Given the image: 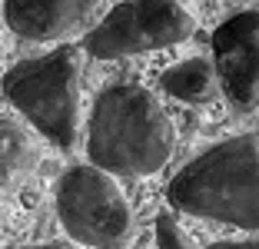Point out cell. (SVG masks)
<instances>
[{"label": "cell", "mask_w": 259, "mask_h": 249, "mask_svg": "<svg viewBox=\"0 0 259 249\" xmlns=\"http://www.w3.org/2000/svg\"><path fill=\"white\" fill-rule=\"evenodd\" d=\"M173 153V123L160 100L140 83H113L93 100L87 156L116 176H150Z\"/></svg>", "instance_id": "cell-1"}, {"label": "cell", "mask_w": 259, "mask_h": 249, "mask_svg": "<svg viewBox=\"0 0 259 249\" xmlns=\"http://www.w3.org/2000/svg\"><path fill=\"white\" fill-rule=\"evenodd\" d=\"M166 199L186 216L259 229V136H229L193 156L169 180Z\"/></svg>", "instance_id": "cell-2"}, {"label": "cell", "mask_w": 259, "mask_h": 249, "mask_svg": "<svg viewBox=\"0 0 259 249\" xmlns=\"http://www.w3.org/2000/svg\"><path fill=\"white\" fill-rule=\"evenodd\" d=\"M4 100L20 110L57 150H73L80 130V53L57 47L44 57L20 60L4 76Z\"/></svg>", "instance_id": "cell-3"}, {"label": "cell", "mask_w": 259, "mask_h": 249, "mask_svg": "<svg viewBox=\"0 0 259 249\" xmlns=\"http://www.w3.org/2000/svg\"><path fill=\"white\" fill-rule=\"evenodd\" d=\"M57 216L67 236L93 249H123L133 236V213L116 180L100 166H70L57 183Z\"/></svg>", "instance_id": "cell-4"}, {"label": "cell", "mask_w": 259, "mask_h": 249, "mask_svg": "<svg viewBox=\"0 0 259 249\" xmlns=\"http://www.w3.org/2000/svg\"><path fill=\"white\" fill-rule=\"evenodd\" d=\"M193 27L196 23L180 0H120L100 27L87 33L83 47L97 60H120L173 47L190 37Z\"/></svg>", "instance_id": "cell-5"}, {"label": "cell", "mask_w": 259, "mask_h": 249, "mask_svg": "<svg viewBox=\"0 0 259 249\" xmlns=\"http://www.w3.org/2000/svg\"><path fill=\"white\" fill-rule=\"evenodd\" d=\"M213 63L226 100L239 110L259 106V10H239L213 30Z\"/></svg>", "instance_id": "cell-6"}, {"label": "cell", "mask_w": 259, "mask_h": 249, "mask_svg": "<svg viewBox=\"0 0 259 249\" xmlns=\"http://www.w3.org/2000/svg\"><path fill=\"white\" fill-rule=\"evenodd\" d=\"M100 0H4V20L20 40L47 44L83 27Z\"/></svg>", "instance_id": "cell-7"}, {"label": "cell", "mask_w": 259, "mask_h": 249, "mask_svg": "<svg viewBox=\"0 0 259 249\" xmlns=\"http://www.w3.org/2000/svg\"><path fill=\"white\" fill-rule=\"evenodd\" d=\"M160 83L169 97L183 100V103H206L216 93L220 76H216V63H209L206 57H190V60H180L163 70Z\"/></svg>", "instance_id": "cell-8"}, {"label": "cell", "mask_w": 259, "mask_h": 249, "mask_svg": "<svg viewBox=\"0 0 259 249\" xmlns=\"http://www.w3.org/2000/svg\"><path fill=\"white\" fill-rule=\"evenodd\" d=\"M0 133H4V163H0V180L4 189H14L20 180L30 176V170L37 166V143L33 136L14 120V116H4L0 123Z\"/></svg>", "instance_id": "cell-9"}, {"label": "cell", "mask_w": 259, "mask_h": 249, "mask_svg": "<svg viewBox=\"0 0 259 249\" xmlns=\"http://www.w3.org/2000/svg\"><path fill=\"white\" fill-rule=\"evenodd\" d=\"M156 246L160 249H196V242L180 226V219H176L173 213L163 210L160 216H156Z\"/></svg>", "instance_id": "cell-10"}, {"label": "cell", "mask_w": 259, "mask_h": 249, "mask_svg": "<svg viewBox=\"0 0 259 249\" xmlns=\"http://www.w3.org/2000/svg\"><path fill=\"white\" fill-rule=\"evenodd\" d=\"M209 249H259V239H223L213 242Z\"/></svg>", "instance_id": "cell-11"}, {"label": "cell", "mask_w": 259, "mask_h": 249, "mask_svg": "<svg viewBox=\"0 0 259 249\" xmlns=\"http://www.w3.org/2000/svg\"><path fill=\"white\" fill-rule=\"evenodd\" d=\"M17 249H70V246H60V242H37V246H17Z\"/></svg>", "instance_id": "cell-12"}]
</instances>
